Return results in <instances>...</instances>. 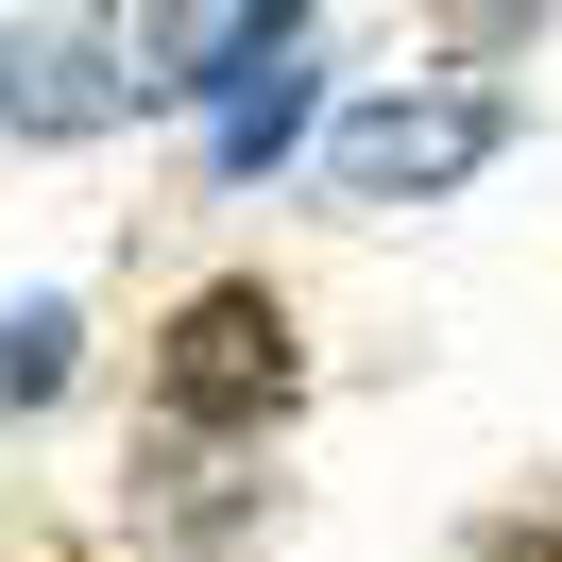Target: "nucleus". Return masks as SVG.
Listing matches in <instances>:
<instances>
[{
    "label": "nucleus",
    "mask_w": 562,
    "mask_h": 562,
    "mask_svg": "<svg viewBox=\"0 0 562 562\" xmlns=\"http://www.w3.org/2000/svg\"><path fill=\"white\" fill-rule=\"evenodd\" d=\"M290 375H307V358H290V307H273L256 273L188 290L171 341H154V409L205 426V443H222V426H273V409H290Z\"/></svg>",
    "instance_id": "1"
},
{
    "label": "nucleus",
    "mask_w": 562,
    "mask_h": 562,
    "mask_svg": "<svg viewBox=\"0 0 562 562\" xmlns=\"http://www.w3.org/2000/svg\"><path fill=\"white\" fill-rule=\"evenodd\" d=\"M494 137H512V120H494L477 86L358 103L341 137H324V188H341V205H443V188H477V171H494Z\"/></svg>",
    "instance_id": "2"
},
{
    "label": "nucleus",
    "mask_w": 562,
    "mask_h": 562,
    "mask_svg": "<svg viewBox=\"0 0 562 562\" xmlns=\"http://www.w3.org/2000/svg\"><path fill=\"white\" fill-rule=\"evenodd\" d=\"M120 103H137V52H120L103 18H35V35H0V120H18V137H103Z\"/></svg>",
    "instance_id": "3"
},
{
    "label": "nucleus",
    "mask_w": 562,
    "mask_h": 562,
    "mask_svg": "<svg viewBox=\"0 0 562 562\" xmlns=\"http://www.w3.org/2000/svg\"><path fill=\"white\" fill-rule=\"evenodd\" d=\"M307 35V0H154L137 18V86L154 103H222V86L256 69V52Z\"/></svg>",
    "instance_id": "4"
},
{
    "label": "nucleus",
    "mask_w": 562,
    "mask_h": 562,
    "mask_svg": "<svg viewBox=\"0 0 562 562\" xmlns=\"http://www.w3.org/2000/svg\"><path fill=\"white\" fill-rule=\"evenodd\" d=\"M290 137H307V69H273V52H256V69H239V86H222V171H239V188H256V171H273V154H290Z\"/></svg>",
    "instance_id": "5"
},
{
    "label": "nucleus",
    "mask_w": 562,
    "mask_h": 562,
    "mask_svg": "<svg viewBox=\"0 0 562 562\" xmlns=\"http://www.w3.org/2000/svg\"><path fill=\"white\" fill-rule=\"evenodd\" d=\"M69 341H86L69 307H18V324H0V409H52V392H69Z\"/></svg>",
    "instance_id": "6"
},
{
    "label": "nucleus",
    "mask_w": 562,
    "mask_h": 562,
    "mask_svg": "<svg viewBox=\"0 0 562 562\" xmlns=\"http://www.w3.org/2000/svg\"><path fill=\"white\" fill-rule=\"evenodd\" d=\"M154 528L222 546V528H239V477H222V460H154Z\"/></svg>",
    "instance_id": "7"
},
{
    "label": "nucleus",
    "mask_w": 562,
    "mask_h": 562,
    "mask_svg": "<svg viewBox=\"0 0 562 562\" xmlns=\"http://www.w3.org/2000/svg\"><path fill=\"white\" fill-rule=\"evenodd\" d=\"M546 18H562V0H443L460 52H512V35H546Z\"/></svg>",
    "instance_id": "8"
},
{
    "label": "nucleus",
    "mask_w": 562,
    "mask_h": 562,
    "mask_svg": "<svg viewBox=\"0 0 562 562\" xmlns=\"http://www.w3.org/2000/svg\"><path fill=\"white\" fill-rule=\"evenodd\" d=\"M477 562H562V512H494V528H477Z\"/></svg>",
    "instance_id": "9"
}]
</instances>
